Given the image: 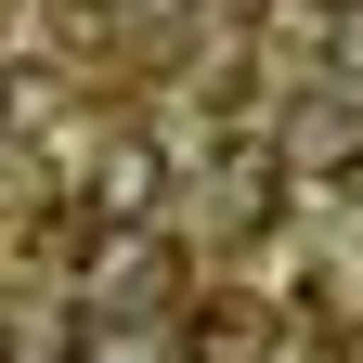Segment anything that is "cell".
Here are the masks:
<instances>
[{
	"label": "cell",
	"instance_id": "1",
	"mask_svg": "<svg viewBox=\"0 0 363 363\" xmlns=\"http://www.w3.org/2000/svg\"><path fill=\"white\" fill-rule=\"evenodd\" d=\"M272 169H286L298 195L350 182V169H363V104H350V91H298V104H286V130H272Z\"/></svg>",
	"mask_w": 363,
	"mask_h": 363
},
{
	"label": "cell",
	"instance_id": "2",
	"mask_svg": "<svg viewBox=\"0 0 363 363\" xmlns=\"http://www.w3.org/2000/svg\"><path fill=\"white\" fill-rule=\"evenodd\" d=\"M156 208H169V143L104 130V156H91V220H104V234H143Z\"/></svg>",
	"mask_w": 363,
	"mask_h": 363
},
{
	"label": "cell",
	"instance_id": "3",
	"mask_svg": "<svg viewBox=\"0 0 363 363\" xmlns=\"http://www.w3.org/2000/svg\"><path fill=\"white\" fill-rule=\"evenodd\" d=\"M208 363H259V311H247V298L208 311Z\"/></svg>",
	"mask_w": 363,
	"mask_h": 363
},
{
	"label": "cell",
	"instance_id": "4",
	"mask_svg": "<svg viewBox=\"0 0 363 363\" xmlns=\"http://www.w3.org/2000/svg\"><path fill=\"white\" fill-rule=\"evenodd\" d=\"M78 363H169V337H143V325H91Z\"/></svg>",
	"mask_w": 363,
	"mask_h": 363
},
{
	"label": "cell",
	"instance_id": "5",
	"mask_svg": "<svg viewBox=\"0 0 363 363\" xmlns=\"http://www.w3.org/2000/svg\"><path fill=\"white\" fill-rule=\"evenodd\" d=\"M0 130H13V78H0Z\"/></svg>",
	"mask_w": 363,
	"mask_h": 363
}]
</instances>
